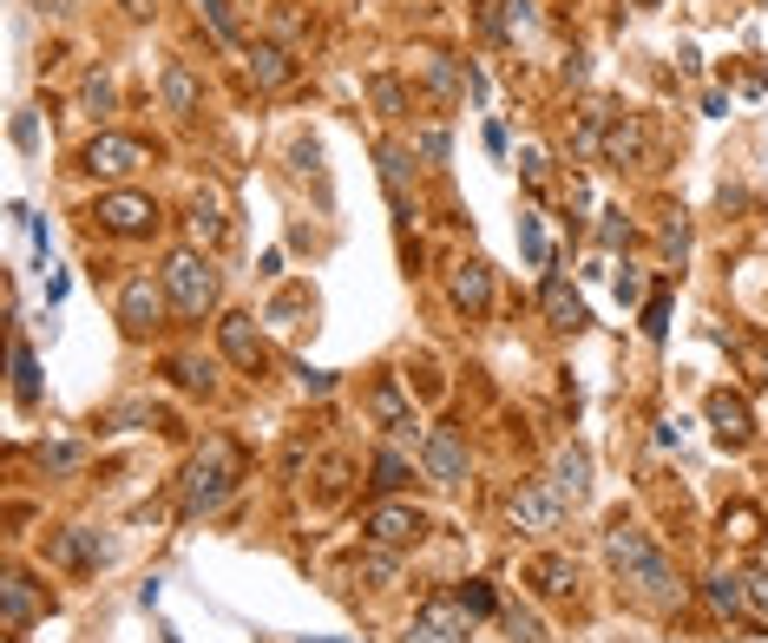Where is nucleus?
I'll list each match as a JSON object with an SVG mask.
<instances>
[{"label":"nucleus","mask_w":768,"mask_h":643,"mask_svg":"<svg viewBox=\"0 0 768 643\" xmlns=\"http://www.w3.org/2000/svg\"><path fill=\"white\" fill-rule=\"evenodd\" d=\"M605 559H611V572L631 585L638 605H651V611H677V605H684V578H677V565H670L638 526L611 519V532H605Z\"/></svg>","instance_id":"f257e3e1"},{"label":"nucleus","mask_w":768,"mask_h":643,"mask_svg":"<svg viewBox=\"0 0 768 643\" xmlns=\"http://www.w3.org/2000/svg\"><path fill=\"white\" fill-rule=\"evenodd\" d=\"M237 480H243L237 447H230V440H204V453H197L191 473H184V513H217V506L230 500Z\"/></svg>","instance_id":"f03ea898"},{"label":"nucleus","mask_w":768,"mask_h":643,"mask_svg":"<svg viewBox=\"0 0 768 643\" xmlns=\"http://www.w3.org/2000/svg\"><path fill=\"white\" fill-rule=\"evenodd\" d=\"M158 283H164V296L177 302V315H204V309L217 302V276H210V263H204L197 250H171L164 269H158Z\"/></svg>","instance_id":"7ed1b4c3"},{"label":"nucleus","mask_w":768,"mask_h":643,"mask_svg":"<svg viewBox=\"0 0 768 643\" xmlns=\"http://www.w3.org/2000/svg\"><path fill=\"white\" fill-rule=\"evenodd\" d=\"M506 519H513V532H526V539H552V532L565 526V500H559L552 486L526 480V486H513V500H506Z\"/></svg>","instance_id":"20e7f679"},{"label":"nucleus","mask_w":768,"mask_h":643,"mask_svg":"<svg viewBox=\"0 0 768 643\" xmlns=\"http://www.w3.org/2000/svg\"><path fill=\"white\" fill-rule=\"evenodd\" d=\"M473 624H480V618L460 605V592H454V598H427V605L414 611V624H408L401 643H467Z\"/></svg>","instance_id":"39448f33"},{"label":"nucleus","mask_w":768,"mask_h":643,"mask_svg":"<svg viewBox=\"0 0 768 643\" xmlns=\"http://www.w3.org/2000/svg\"><path fill=\"white\" fill-rule=\"evenodd\" d=\"M92 217H99V230H112V237H145V230L158 223V204H151L145 191H105V197L92 204Z\"/></svg>","instance_id":"423d86ee"},{"label":"nucleus","mask_w":768,"mask_h":643,"mask_svg":"<svg viewBox=\"0 0 768 643\" xmlns=\"http://www.w3.org/2000/svg\"><path fill=\"white\" fill-rule=\"evenodd\" d=\"M158 315H164V283H151L145 269L125 276V289H118V329L125 335H151Z\"/></svg>","instance_id":"0eeeda50"},{"label":"nucleus","mask_w":768,"mask_h":643,"mask_svg":"<svg viewBox=\"0 0 768 643\" xmlns=\"http://www.w3.org/2000/svg\"><path fill=\"white\" fill-rule=\"evenodd\" d=\"M217 342H223V355H230L243 375H263V368H270V348H263V335H256V315L230 309V315L217 322Z\"/></svg>","instance_id":"6e6552de"},{"label":"nucleus","mask_w":768,"mask_h":643,"mask_svg":"<svg viewBox=\"0 0 768 643\" xmlns=\"http://www.w3.org/2000/svg\"><path fill=\"white\" fill-rule=\"evenodd\" d=\"M79 164L99 171V177H125V171L145 164V145H138V138H118V131H99V138L79 151Z\"/></svg>","instance_id":"1a4fd4ad"},{"label":"nucleus","mask_w":768,"mask_h":643,"mask_svg":"<svg viewBox=\"0 0 768 643\" xmlns=\"http://www.w3.org/2000/svg\"><path fill=\"white\" fill-rule=\"evenodd\" d=\"M362 532H368V546H388V552H401V546H414V539L427 532V513H414V506H375Z\"/></svg>","instance_id":"9d476101"},{"label":"nucleus","mask_w":768,"mask_h":643,"mask_svg":"<svg viewBox=\"0 0 768 643\" xmlns=\"http://www.w3.org/2000/svg\"><path fill=\"white\" fill-rule=\"evenodd\" d=\"M447 296H454V309H460V315H486V309H493V269H486L480 256L454 263V276H447Z\"/></svg>","instance_id":"9b49d317"},{"label":"nucleus","mask_w":768,"mask_h":643,"mask_svg":"<svg viewBox=\"0 0 768 643\" xmlns=\"http://www.w3.org/2000/svg\"><path fill=\"white\" fill-rule=\"evenodd\" d=\"M427 480L447 486V493L467 486V440H460L454 427H434V434H427Z\"/></svg>","instance_id":"f8f14e48"},{"label":"nucleus","mask_w":768,"mask_h":643,"mask_svg":"<svg viewBox=\"0 0 768 643\" xmlns=\"http://www.w3.org/2000/svg\"><path fill=\"white\" fill-rule=\"evenodd\" d=\"M710 427H717V440H723V447H749L756 414H749V401H743V394H710Z\"/></svg>","instance_id":"ddd939ff"},{"label":"nucleus","mask_w":768,"mask_h":643,"mask_svg":"<svg viewBox=\"0 0 768 643\" xmlns=\"http://www.w3.org/2000/svg\"><path fill=\"white\" fill-rule=\"evenodd\" d=\"M605 158L611 164H638L644 158V118L638 112H605Z\"/></svg>","instance_id":"4468645a"},{"label":"nucleus","mask_w":768,"mask_h":643,"mask_svg":"<svg viewBox=\"0 0 768 643\" xmlns=\"http://www.w3.org/2000/svg\"><path fill=\"white\" fill-rule=\"evenodd\" d=\"M565 506H578L585 493H592V460L578 453V447H559V460H552V480H546Z\"/></svg>","instance_id":"2eb2a0df"},{"label":"nucleus","mask_w":768,"mask_h":643,"mask_svg":"<svg viewBox=\"0 0 768 643\" xmlns=\"http://www.w3.org/2000/svg\"><path fill=\"white\" fill-rule=\"evenodd\" d=\"M526 578H532V592H539V598H552V605H565V598L578 592V572H572V559H559V552L532 559V565H526Z\"/></svg>","instance_id":"dca6fc26"},{"label":"nucleus","mask_w":768,"mask_h":643,"mask_svg":"<svg viewBox=\"0 0 768 643\" xmlns=\"http://www.w3.org/2000/svg\"><path fill=\"white\" fill-rule=\"evenodd\" d=\"M0 598H7V631H13V638H20V631H26V624L39 618V611H46V598L33 592V578H26V572H7Z\"/></svg>","instance_id":"f3484780"},{"label":"nucleus","mask_w":768,"mask_h":643,"mask_svg":"<svg viewBox=\"0 0 768 643\" xmlns=\"http://www.w3.org/2000/svg\"><path fill=\"white\" fill-rule=\"evenodd\" d=\"M164 112H171V118H191V112H197V79H191L184 59L164 66Z\"/></svg>","instance_id":"a211bd4d"},{"label":"nucleus","mask_w":768,"mask_h":643,"mask_svg":"<svg viewBox=\"0 0 768 643\" xmlns=\"http://www.w3.org/2000/svg\"><path fill=\"white\" fill-rule=\"evenodd\" d=\"M53 559H59V565H72V572H92V565L105 559V546H99L92 532H79V526H72V532H59V539H53Z\"/></svg>","instance_id":"6ab92c4d"},{"label":"nucleus","mask_w":768,"mask_h":643,"mask_svg":"<svg viewBox=\"0 0 768 643\" xmlns=\"http://www.w3.org/2000/svg\"><path fill=\"white\" fill-rule=\"evenodd\" d=\"M703 598H710L723 618H743V611H749V585H743L736 572H710V578H703Z\"/></svg>","instance_id":"aec40b11"},{"label":"nucleus","mask_w":768,"mask_h":643,"mask_svg":"<svg viewBox=\"0 0 768 643\" xmlns=\"http://www.w3.org/2000/svg\"><path fill=\"white\" fill-rule=\"evenodd\" d=\"M250 72H256V85H270V92H283V85L296 79V59H289L283 46H256V53H250Z\"/></svg>","instance_id":"412c9836"},{"label":"nucleus","mask_w":768,"mask_h":643,"mask_svg":"<svg viewBox=\"0 0 768 643\" xmlns=\"http://www.w3.org/2000/svg\"><path fill=\"white\" fill-rule=\"evenodd\" d=\"M546 315L559 322V329H585L592 315H585V302L565 289V276H546Z\"/></svg>","instance_id":"4be33fe9"},{"label":"nucleus","mask_w":768,"mask_h":643,"mask_svg":"<svg viewBox=\"0 0 768 643\" xmlns=\"http://www.w3.org/2000/svg\"><path fill=\"white\" fill-rule=\"evenodd\" d=\"M375 421H381V427H394V434H414V407L401 401V388H394L388 375L375 381Z\"/></svg>","instance_id":"5701e85b"},{"label":"nucleus","mask_w":768,"mask_h":643,"mask_svg":"<svg viewBox=\"0 0 768 643\" xmlns=\"http://www.w3.org/2000/svg\"><path fill=\"white\" fill-rule=\"evenodd\" d=\"M381 184H388L394 210L408 217V151H401V145H381Z\"/></svg>","instance_id":"b1692460"},{"label":"nucleus","mask_w":768,"mask_h":643,"mask_svg":"<svg viewBox=\"0 0 768 643\" xmlns=\"http://www.w3.org/2000/svg\"><path fill=\"white\" fill-rule=\"evenodd\" d=\"M13 394H20V407L39 401V368H33V348L26 342H13Z\"/></svg>","instance_id":"393cba45"},{"label":"nucleus","mask_w":768,"mask_h":643,"mask_svg":"<svg viewBox=\"0 0 768 643\" xmlns=\"http://www.w3.org/2000/svg\"><path fill=\"white\" fill-rule=\"evenodd\" d=\"M79 467H85V447H72V440H53V447H39V473L66 480V473H79Z\"/></svg>","instance_id":"a878e982"},{"label":"nucleus","mask_w":768,"mask_h":643,"mask_svg":"<svg viewBox=\"0 0 768 643\" xmlns=\"http://www.w3.org/2000/svg\"><path fill=\"white\" fill-rule=\"evenodd\" d=\"M421 72H427V85H434L440 99H454V92H460V66H454L447 53H421Z\"/></svg>","instance_id":"bb28decb"},{"label":"nucleus","mask_w":768,"mask_h":643,"mask_svg":"<svg viewBox=\"0 0 768 643\" xmlns=\"http://www.w3.org/2000/svg\"><path fill=\"white\" fill-rule=\"evenodd\" d=\"M191 237H197V243H223V217H217V197H210V191L191 204Z\"/></svg>","instance_id":"cd10ccee"},{"label":"nucleus","mask_w":768,"mask_h":643,"mask_svg":"<svg viewBox=\"0 0 768 643\" xmlns=\"http://www.w3.org/2000/svg\"><path fill=\"white\" fill-rule=\"evenodd\" d=\"M368 99H375L388 118H401V112H408V92H401V79H388V72H375V79H368Z\"/></svg>","instance_id":"c85d7f7f"},{"label":"nucleus","mask_w":768,"mask_h":643,"mask_svg":"<svg viewBox=\"0 0 768 643\" xmlns=\"http://www.w3.org/2000/svg\"><path fill=\"white\" fill-rule=\"evenodd\" d=\"M355 572H362V578H368V585H394V572H401V565H394V552H388V546H368V552H362V565H355Z\"/></svg>","instance_id":"c756f323"},{"label":"nucleus","mask_w":768,"mask_h":643,"mask_svg":"<svg viewBox=\"0 0 768 643\" xmlns=\"http://www.w3.org/2000/svg\"><path fill=\"white\" fill-rule=\"evenodd\" d=\"M644 335H651V342L670 335V289H657V296L644 302Z\"/></svg>","instance_id":"7c9ffc66"},{"label":"nucleus","mask_w":768,"mask_h":643,"mask_svg":"<svg viewBox=\"0 0 768 643\" xmlns=\"http://www.w3.org/2000/svg\"><path fill=\"white\" fill-rule=\"evenodd\" d=\"M171 375H177V388H191V394H210V361H191V355H177V361H171Z\"/></svg>","instance_id":"2f4dec72"},{"label":"nucleus","mask_w":768,"mask_h":643,"mask_svg":"<svg viewBox=\"0 0 768 643\" xmlns=\"http://www.w3.org/2000/svg\"><path fill=\"white\" fill-rule=\"evenodd\" d=\"M408 486V460L401 453H375V493H394Z\"/></svg>","instance_id":"473e14b6"},{"label":"nucleus","mask_w":768,"mask_h":643,"mask_svg":"<svg viewBox=\"0 0 768 643\" xmlns=\"http://www.w3.org/2000/svg\"><path fill=\"white\" fill-rule=\"evenodd\" d=\"M296 315H309V296H296V289H289V296H276V309H270V322H283V329H302Z\"/></svg>","instance_id":"72a5a7b5"},{"label":"nucleus","mask_w":768,"mask_h":643,"mask_svg":"<svg viewBox=\"0 0 768 643\" xmlns=\"http://www.w3.org/2000/svg\"><path fill=\"white\" fill-rule=\"evenodd\" d=\"M79 99H85V112H112V79H105V72H92Z\"/></svg>","instance_id":"f704fd0d"},{"label":"nucleus","mask_w":768,"mask_h":643,"mask_svg":"<svg viewBox=\"0 0 768 643\" xmlns=\"http://www.w3.org/2000/svg\"><path fill=\"white\" fill-rule=\"evenodd\" d=\"M414 151H421L427 164H447V131H440V125H427V131L414 138Z\"/></svg>","instance_id":"c9c22d12"},{"label":"nucleus","mask_w":768,"mask_h":643,"mask_svg":"<svg viewBox=\"0 0 768 643\" xmlns=\"http://www.w3.org/2000/svg\"><path fill=\"white\" fill-rule=\"evenodd\" d=\"M460 605H467L473 618H493V592H486V578H473V585H460Z\"/></svg>","instance_id":"e433bc0d"},{"label":"nucleus","mask_w":768,"mask_h":643,"mask_svg":"<svg viewBox=\"0 0 768 643\" xmlns=\"http://www.w3.org/2000/svg\"><path fill=\"white\" fill-rule=\"evenodd\" d=\"M506 624H513V638H519V643H539V638H546V631H539V618H532V611H519V605L506 611Z\"/></svg>","instance_id":"4c0bfd02"},{"label":"nucleus","mask_w":768,"mask_h":643,"mask_svg":"<svg viewBox=\"0 0 768 643\" xmlns=\"http://www.w3.org/2000/svg\"><path fill=\"white\" fill-rule=\"evenodd\" d=\"M631 237V223H624V210H605V223H598V243L611 250V243H624Z\"/></svg>","instance_id":"58836bf2"},{"label":"nucleus","mask_w":768,"mask_h":643,"mask_svg":"<svg viewBox=\"0 0 768 643\" xmlns=\"http://www.w3.org/2000/svg\"><path fill=\"white\" fill-rule=\"evenodd\" d=\"M519 250H526L532 263H546V237H539V223H532V217H519Z\"/></svg>","instance_id":"ea45409f"},{"label":"nucleus","mask_w":768,"mask_h":643,"mask_svg":"<svg viewBox=\"0 0 768 643\" xmlns=\"http://www.w3.org/2000/svg\"><path fill=\"white\" fill-rule=\"evenodd\" d=\"M743 585H749V611H763V618H768V565H756Z\"/></svg>","instance_id":"a19ab883"},{"label":"nucleus","mask_w":768,"mask_h":643,"mask_svg":"<svg viewBox=\"0 0 768 643\" xmlns=\"http://www.w3.org/2000/svg\"><path fill=\"white\" fill-rule=\"evenodd\" d=\"M638 296H644V276H638V269H624V276H618V302H638Z\"/></svg>","instance_id":"79ce46f5"},{"label":"nucleus","mask_w":768,"mask_h":643,"mask_svg":"<svg viewBox=\"0 0 768 643\" xmlns=\"http://www.w3.org/2000/svg\"><path fill=\"white\" fill-rule=\"evenodd\" d=\"M302 388H309V394H329V388H335V375H322V368H302Z\"/></svg>","instance_id":"37998d69"},{"label":"nucleus","mask_w":768,"mask_h":643,"mask_svg":"<svg viewBox=\"0 0 768 643\" xmlns=\"http://www.w3.org/2000/svg\"><path fill=\"white\" fill-rule=\"evenodd\" d=\"M33 138H39V131H33V112H20V118H13V145H33Z\"/></svg>","instance_id":"c03bdc74"},{"label":"nucleus","mask_w":768,"mask_h":643,"mask_svg":"<svg viewBox=\"0 0 768 643\" xmlns=\"http://www.w3.org/2000/svg\"><path fill=\"white\" fill-rule=\"evenodd\" d=\"M125 7H131V13H145V7H151V0H125Z\"/></svg>","instance_id":"a18cd8bd"},{"label":"nucleus","mask_w":768,"mask_h":643,"mask_svg":"<svg viewBox=\"0 0 768 643\" xmlns=\"http://www.w3.org/2000/svg\"><path fill=\"white\" fill-rule=\"evenodd\" d=\"M39 7H66V0H39Z\"/></svg>","instance_id":"49530a36"},{"label":"nucleus","mask_w":768,"mask_h":643,"mask_svg":"<svg viewBox=\"0 0 768 643\" xmlns=\"http://www.w3.org/2000/svg\"><path fill=\"white\" fill-rule=\"evenodd\" d=\"M638 7H664V0H638Z\"/></svg>","instance_id":"de8ad7c7"}]
</instances>
